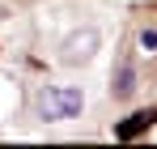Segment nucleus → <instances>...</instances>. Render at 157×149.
Here are the masks:
<instances>
[{
  "mask_svg": "<svg viewBox=\"0 0 157 149\" xmlns=\"http://www.w3.org/2000/svg\"><path fill=\"white\" fill-rule=\"evenodd\" d=\"M140 47L153 55V51H157V30H140Z\"/></svg>",
  "mask_w": 157,
  "mask_h": 149,
  "instance_id": "5",
  "label": "nucleus"
},
{
  "mask_svg": "<svg viewBox=\"0 0 157 149\" xmlns=\"http://www.w3.org/2000/svg\"><path fill=\"white\" fill-rule=\"evenodd\" d=\"M153 119H157V111H136L128 124H119V128H115V136H119V141H128V136H136V132H144Z\"/></svg>",
  "mask_w": 157,
  "mask_h": 149,
  "instance_id": "3",
  "label": "nucleus"
},
{
  "mask_svg": "<svg viewBox=\"0 0 157 149\" xmlns=\"http://www.w3.org/2000/svg\"><path fill=\"white\" fill-rule=\"evenodd\" d=\"M94 43H98V34H94V30H85V34H81V38H68V47H64V60H68V64H77V60H89V55H94Z\"/></svg>",
  "mask_w": 157,
  "mask_h": 149,
  "instance_id": "2",
  "label": "nucleus"
},
{
  "mask_svg": "<svg viewBox=\"0 0 157 149\" xmlns=\"http://www.w3.org/2000/svg\"><path fill=\"white\" fill-rule=\"evenodd\" d=\"M132 81H136V73H132V64H123V68H119V77H115V85H110V90H115V98H128L132 90H136Z\"/></svg>",
  "mask_w": 157,
  "mask_h": 149,
  "instance_id": "4",
  "label": "nucleus"
},
{
  "mask_svg": "<svg viewBox=\"0 0 157 149\" xmlns=\"http://www.w3.org/2000/svg\"><path fill=\"white\" fill-rule=\"evenodd\" d=\"M81 107H85L81 90H72V85H51V90L38 98V115H43V119H72Z\"/></svg>",
  "mask_w": 157,
  "mask_h": 149,
  "instance_id": "1",
  "label": "nucleus"
}]
</instances>
